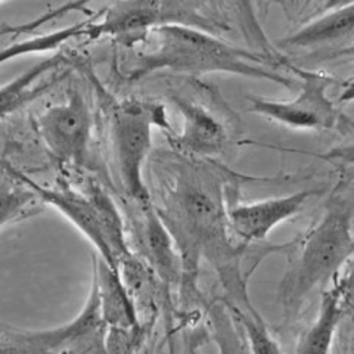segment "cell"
<instances>
[{
    "mask_svg": "<svg viewBox=\"0 0 354 354\" xmlns=\"http://www.w3.org/2000/svg\"><path fill=\"white\" fill-rule=\"evenodd\" d=\"M204 169L187 167L176 180L157 208L182 259V288L189 295L196 288L199 261L207 259L220 274L229 292L250 304L247 283L241 272L242 256L251 243H235L226 205V186Z\"/></svg>",
    "mask_w": 354,
    "mask_h": 354,
    "instance_id": "1",
    "label": "cell"
},
{
    "mask_svg": "<svg viewBox=\"0 0 354 354\" xmlns=\"http://www.w3.org/2000/svg\"><path fill=\"white\" fill-rule=\"evenodd\" d=\"M151 36L153 48L139 55L138 65L129 75L131 83L165 70L189 75L225 73L272 82L288 88L295 86L291 77L276 71L283 68L279 62L251 49L234 46L213 32L186 26H160Z\"/></svg>",
    "mask_w": 354,
    "mask_h": 354,
    "instance_id": "2",
    "label": "cell"
},
{
    "mask_svg": "<svg viewBox=\"0 0 354 354\" xmlns=\"http://www.w3.org/2000/svg\"><path fill=\"white\" fill-rule=\"evenodd\" d=\"M295 251L278 290V300L290 316H297L310 294L328 283L354 256L351 208L342 201L329 203L317 225L297 239Z\"/></svg>",
    "mask_w": 354,
    "mask_h": 354,
    "instance_id": "3",
    "label": "cell"
},
{
    "mask_svg": "<svg viewBox=\"0 0 354 354\" xmlns=\"http://www.w3.org/2000/svg\"><path fill=\"white\" fill-rule=\"evenodd\" d=\"M153 127L170 130L160 104L131 99L111 106V142L120 182L126 194L140 205L151 203L149 189L143 180V165L152 148Z\"/></svg>",
    "mask_w": 354,
    "mask_h": 354,
    "instance_id": "4",
    "label": "cell"
},
{
    "mask_svg": "<svg viewBox=\"0 0 354 354\" xmlns=\"http://www.w3.org/2000/svg\"><path fill=\"white\" fill-rule=\"evenodd\" d=\"M286 70L300 79V91L290 101H276L261 96H247L250 113L295 130L354 131V120L330 101L328 88L338 82L324 71L303 70L288 64Z\"/></svg>",
    "mask_w": 354,
    "mask_h": 354,
    "instance_id": "5",
    "label": "cell"
},
{
    "mask_svg": "<svg viewBox=\"0 0 354 354\" xmlns=\"http://www.w3.org/2000/svg\"><path fill=\"white\" fill-rule=\"evenodd\" d=\"M108 328L96 270L92 266L91 290L84 307L70 322L43 330H6L2 353H105Z\"/></svg>",
    "mask_w": 354,
    "mask_h": 354,
    "instance_id": "6",
    "label": "cell"
},
{
    "mask_svg": "<svg viewBox=\"0 0 354 354\" xmlns=\"http://www.w3.org/2000/svg\"><path fill=\"white\" fill-rule=\"evenodd\" d=\"M37 129L46 149L57 161L75 167H86L91 161L92 111L77 87L70 88L64 104L44 111L37 120Z\"/></svg>",
    "mask_w": 354,
    "mask_h": 354,
    "instance_id": "7",
    "label": "cell"
},
{
    "mask_svg": "<svg viewBox=\"0 0 354 354\" xmlns=\"http://www.w3.org/2000/svg\"><path fill=\"white\" fill-rule=\"evenodd\" d=\"M17 179L30 186L39 196L41 203L53 207L70 221V223L80 230V234L96 248L99 257H101L109 268L120 270V263L115 259V254L108 239L101 212L95 201V198L87 189L80 192L73 187L61 185L57 187H46L28 179L27 176L15 173Z\"/></svg>",
    "mask_w": 354,
    "mask_h": 354,
    "instance_id": "8",
    "label": "cell"
},
{
    "mask_svg": "<svg viewBox=\"0 0 354 354\" xmlns=\"http://www.w3.org/2000/svg\"><path fill=\"white\" fill-rule=\"evenodd\" d=\"M315 194L316 191H300L256 203L230 204L227 205V218L232 234L245 243L261 242L272 230L300 212Z\"/></svg>",
    "mask_w": 354,
    "mask_h": 354,
    "instance_id": "9",
    "label": "cell"
},
{
    "mask_svg": "<svg viewBox=\"0 0 354 354\" xmlns=\"http://www.w3.org/2000/svg\"><path fill=\"white\" fill-rule=\"evenodd\" d=\"M160 26L162 22L158 0H117L106 8L102 21L92 18L86 37L91 40L111 37L120 44L133 48Z\"/></svg>",
    "mask_w": 354,
    "mask_h": 354,
    "instance_id": "10",
    "label": "cell"
},
{
    "mask_svg": "<svg viewBox=\"0 0 354 354\" xmlns=\"http://www.w3.org/2000/svg\"><path fill=\"white\" fill-rule=\"evenodd\" d=\"M171 102L182 115V131L176 136L180 151L194 157H214L229 143V130L223 120L205 105L171 93Z\"/></svg>",
    "mask_w": 354,
    "mask_h": 354,
    "instance_id": "11",
    "label": "cell"
},
{
    "mask_svg": "<svg viewBox=\"0 0 354 354\" xmlns=\"http://www.w3.org/2000/svg\"><path fill=\"white\" fill-rule=\"evenodd\" d=\"M354 35V0L337 5L279 41L286 49H312Z\"/></svg>",
    "mask_w": 354,
    "mask_h": 354,
    "instance_id": "12",
    "label": "cell"
},
{
    "mask_svg": "<svg viewBox=\"0 0 354 354\" xmlns=\"http://www.w3.org/2000/svg\"><path fill=\"white\" fill-rule=\"evenodd\" d=\"M99 292H101L102 310L106 324L118 329H131L138 326V316L130 301L124 283L121 282L120 270H115L102 260L93 259Z\"/></svg>",
    "mask_w": 354,
    "mask_h": 354,
    "instance_id": "13",
    "label": "cell"
},
{
    "mask_svg": "<svg viewBox=\"0 0 354 354\" xmlns=\"http://www.w3.org/2000/svg\"><path fill=\"white\" fill-rule=\"evenodd\" d=\"M344 313L346 310L338 288L334 285L329 290L324 291L315 324L303 335L295 351L298 354L329 353Z\"/></svg>",
    "mask_w": 354,
    "mask_h": 354,
    "instance_id": "14",
    "label": "cell"
},
{
    "mask_svg": "<svg viewBox=\"0 0 354 354\" xmlns=\"http://www.w3.org/2000/svg\"><path fill=\"white\" fill-rule=\"evenodd\" d=\"M223 3L227 12L235 19L241 35L250 44V49L279 62L283 70H286V65L290 64V61L273 46L268 35L264 32L259 19L256 0H223Z\"/></svg>",
    "mask_w": 354,
    "mask_h": 354,
    "instance_id": "15",
    "label": "cell"
},
{
    "mask_svg": "<svg viewBox=\"0 0 354 354\" xmlns=\"http://www.w3.org/2000/svg\"><path fill=\"white\" fill-rule=\"evenodd\" d=\"M162 26H186L217 35L229 31L209 8L207 0H158Z\"/></svg>",
    "mask_w": 354,
    "mask_h": 354,
    "instance_id": "16",
    "label": "cell"
},
{
    "mask_svg": "<svg viewBox=\"0 0 354 354\" xmlns=\"http://www.w3.org/2000/svg\"><path fill=\"white\" fill-rule=\"evenodd\" d=\"M62 57H55L48 61H43L32 68L27 70L24 74L19 75L18 79L3 86L2 88V115L5 117L8 113L18 109L26 102L31 101L35 96H39L44 88L48 87H32L36 82L41 79L43 74H46L62 64Z\"/></svg>",
    "mask_w": 354,
    "mask_h": 354,
    "instance_id": "17",
    "label": "cell"
},
{
    "mask_svg": "<svg viewBox=\"0 0 354 354\" xmlns=\"http://www.w3.org/2000/svg\"><path fill=\"white\" fill-rule=\"evenodd\" d=\"M91 21L92 19H84L83 22H77V24L71 27L49 32V35H41V36L22 40L19 43L10 44V46L2 50V58H0V62L6 64L8 61H14L19 57H24V55L43 53V52H49V50H55L57 48H61L62 44H65L66 41L74 37L86 36V30H87V26L91 24Z\"/></svg>",
    "mask_w": 354,
    "mask_h": 354,
    "instance_id": "18",
    "label": "cell"
},
{
    "mask_svg": "<svg viewBox=\"0 0 354 354\" xmlns=\"http://www.w3.org/2000/svg\"><path fill=\"white\" fill-rule=\"evenodd\" d=\"M242 328L247 334V341L252 353H281L278 342L269 334L256 310H236Z\"/></svg>",
    "mask_w": 354,
    "mask_h": 354,
    "instance_id": "19",
    "label": "cell"
},
{
    "mask_svg": "<svg viewBox=\"0 0 354 354\" xmlns=\"http://www.w3.org/2000/svg\"><path fill=\"white\" fill-rule=\"evenodd\" d=\"M350 260L351 261L346 273L341 276V279L335 283V286L339 290L344 310L346 312H351L354 316V256Z\"/></svg>",
    "mask_w": 354,
    "mask_h": 354,
    "instance_id": "20",
    "label": "cell"
},
{
    "mask_svg": "<svg viewBox=\"0 0 354 354\" xmlns=\"http://www.w3.org/2000/svg\"><path fill=\"white\" fill-rule=\"evenodd\" d=\"M320 158L341 164H354V145L334 148L320 155Z\"/></svg>",
    "mask_w": 354,
    "mask_h": 354,
    "instance_id": "21",
    "label": "cell"
},
{
    "mask_svg": "<svg viewBox=\"0 0 354 354\" xmlns=\"http://www.w3.org/2000/svg\"><path fill=\"white\" fill-rule=\"evenodd\" d=\"M5 2H8V0H2V3H5Z\"/></svg>",
    "mask_w": 354,
    "mask_h": 354,
    "instance_id": "22",
    "label": "cell"
}]
</instances>
